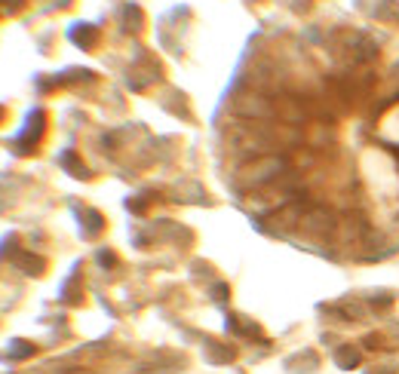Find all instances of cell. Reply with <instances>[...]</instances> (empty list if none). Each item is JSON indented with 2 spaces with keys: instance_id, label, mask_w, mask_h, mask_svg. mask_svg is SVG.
Returning a JSON list of instances; mask_svg holds the SVG:
<instances>
[{
  "instance_id": "1",
  "label": "cell",
  "mask_w": 399,
  "mask_h": 374,
  "mask_svg": "<svg viewBox=\"0 0 399 374\" xmlns=\"http://www.w3.org/2000/svg\"><path fill=\"white\" fill-rule=\"evenodd\" d=\"M301 227L304 231H313V233H326L329 227H335V218H332V212H326V209H313L310 215L301 218Z\"/></svg>"
}]
</instances>
